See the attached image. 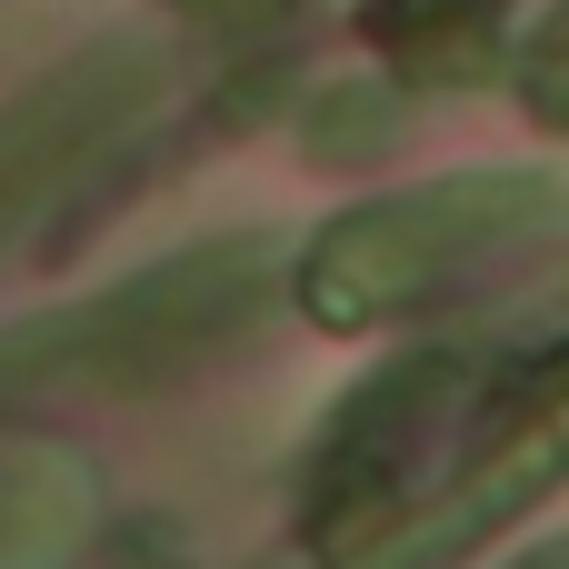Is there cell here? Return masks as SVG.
Instances as JSON below:
<instances>
[{
  "mask_svg": "<svg viewBox=\"0 0 569 569\" xmlns=\"http://www.w3.org/2000/svg\"><path fill=\"white\" fill-rule=\"evenodd\" d=\"M260 270H270L260 240H210V250L110 290L100 310H70V320H40V330L0 340V380H110V390H140V380L220 350L250 320Z\"/></svg>",
  "mask_w": 569,
  "mask_h": 569,
  "instance_id": "6da1fadb",
  "label": "cell"
},
{
  "mask_svg": "<svg viewBox=\"0 0 569 569\" xmlns=\"http://www.w3.org/2000/svg\"><path fill=\"white\" fill-rule=\"evenodd\" d=\"M200 10H210V20H260L270 0H200Z\"/></svg>",
  "mask_w": 569,
  "mask_h": 569,
  "instance_id": "5b68a950",
  "label": "cell"
},
{
  "mask_svg": "<svg viewBox=\"0 0 569 569\" xmlns=\"http://www.w3.org/2000/svg\"><path fill=\"white\" fill-rule=\"evenodd\" d=\"M380 130H390V100H380V90H340V100L310 110V140H320V150H370Z\"/></svg>",
  "mask_w": 569,
  "mask_h": 569,
  "instance_id": "277c9868",
  "label": "cell"
},
{
  "mask_svg": "<svg viewBox=\"0 0 569 569\" xmlns=\"http://www.w3.org/2000/svg\"><path fill=\"white\" fill-rule=\"evenodd\" d=\"M70 450H0V569L10 550L30 540L40 560H60V540H70Z\"/></svg>",
  "mask_w": 569,
  "mask_h": 569,
  "instance_id": "3957f363",
  "label": "cell"
},
{
  "mask_svg": "<svg viewBox=\"0 0 569 569\" xmlns=\"http://www.w3.org/2000/svg\"><path fill=\"white\" fill-rule=\"evenodd\" d=\"M550 210V180H440L420 200H390V210H360L340 240H320L310 260V310L360 330L400 300H420L430 280H450L470 250H490L510 220Z\"/></svg>",
  "mask_w": 569,
  "mask_h": 569,
  "instance_id": "7a4b0ae2",
  "label": "cell"
}]
</instances>
